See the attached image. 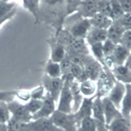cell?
<instances>
[{
    "label": "cell",
    "instance_id": "cell-28",
    "mask_svg": "<svg viewBox=\"0 0 131 131\" xmlns=\"http://www.w3.org/2000/svg\"><path fill=\"white\" fill-rule=\"evenodd\" d=\"M90 53L95 59L97 61L102 64V66H104V54L103 51V42L95 43L89 46Z\"/></svg>",
    "mask_w": 131,
    "mask_h": 131
},
{
    "label": "cell",
    "instance_id": "cell-41",
    "mask_svg": "<svg viewBox=\"0 0 131 131\" xmlns=\"http://www.w3.org/2000/svg\"><path fill=\"white\" fill-rule=\"evenodd\" d=\"M16 98H17L19 100H20L22 102H24V103H27L28 101H29V100L31 99V93H30V90H16Z\"/></svg>",
    "mask_w": 131,
    "mask_h": 131
},
{
    "label": "cell",
    "instance_id": "cell-7",
    "mask_svg": "<svg viewBox=\"0 0 131 131\" xmlns=\"http://www.w3.org/2000/svg\"><path fill=\"white\" fill-rule=\"evenodd\" d=\"M83 68L88 79L96 82L100 73L103 70V66L92 55H84L83 56Z\"/></svg>",
    "mask_w": 131,
    "mask_h": 131
},
{
    "label": "cell",
    "instance_id": "cell-16",
    "mask_svg": "<svg viewBox=\"0 0 131 131\" xmlns=\"http://www.w3.org/2000/svg\"><path fill=\"white\" fill-rule=\"evenodd\" d=\"M70 53H74L83 56L90 55L89 47L83 38H74L71 36V39L70 41Z\"/></svg>",
    "mask_w": 131,
    "mask_h": 131
},
{
    "label": "cell",
    "instance_id": "cell-18",
    "mask_svg": "<svg viewBox=\"0 0 131 131\" xmlns=\"http://www.w3.org/2000/svg\"><path fill=\"white\" fill-rule=\"evenodd\" d=\"M70 91H71L72 98H73L72 112L74 113L79 108V106L81 105L84 97L83 96L81 91H80L79 82H78L77 81H75L74 79L70 80Z\"/></svg>",
    "mask_w": 131,
    "mask_h": 131
},
{
    "label": "cell",
    "instance_id": "cell-36",
    "mask_svg": "<svg viewBox=\"0 0 131 131\" xmlns=\"http://www.w3.org/2000/svg\"><path fill=\"white\" fill-rule=\"evenodd\" d=\"M121 25H122L125 30H130L131 29V12L124 13L120 18L117 19Z\"/></svg>",
    "mask_w": 131,
    "mask_h": 131
},
{
    "label": "cell",
    "instance_id": "cell-15",
    "mask_svg": "<svg viewBox=\"0 0 131 131\" xmlns=\"http://www.w3.org/2000/svg\"><path fill=\"white\" fill-rule=\"evenodd\" d=\"M130 53V51H129L127 48H125L122 44L119 43L116 45L113 54L111 55V56L108 57L112 60L114 66H116V65H123Z\"/></svg>",
    "mask_w": 131,
    "mask_h": 131
},
{
    "label": "cell",
    "instance_id": "cell-12",
    "mask_svg": "<svg viewBox=\"0 0 131 131\" xmlns=\"http://www.w3.org/2000/svg\"><path fill=\"white\" fill-rule=\"evenodd\" d=\"M125 90H126L125 84L116 81L114 85L108 94V99L119 110L121 108V103H122L124 95L125 94Z\"/></svg>",
    "mask_w": 131,
    "mask_h": 131
},
{
    "label": "cell",
    "instance_id": "cell-3",
    "mask_svg": "<svg viewBox=\"0 0 131 131\" xmlns=\"http://www.w3.org/2000/svg\"><path fill=\"white\" fill-rule=\"evenodd\" d=\"M74 78H65L62 90L58 100L57 110L65 113H73V98L70 88V81Z\"/></svg>",
    "mask_w": 131,
    "mask_h": 131
},
{
    "label": "cell",
    "instance_id": "cell-26",
    "mask_svg": "<svg viewBox=\"0 0 131 131\" xmlns=\"http://www.w3.org/2000/svg\"><path fill=\"white\" fill-rule=\"evenodd\" d=\"M17 12V6L16 2L9 1L0 3V18L8 16H14Z\"/></svg>",
    "mask_w": 131,
    "mask_h": 131
},
{
    "label": "cell",
    "instance_id": "cell-10",
    "mask_svg": "<svg viewBox=\"0 0 131 131\" xmlns=\"http://www.w3.org/2000/svg\"><path fill=\"white\" fill-rule=\"evenodd\" d=\"M94 97H90V98H86L84 97L83 99V102L81 105L79 106L78 110L74 113L75 121H76L77 128L80 125L82 120L84 118H87L89 117H92V103Z\"/></svg>",
    "mask_w": 131,
    "mask_h": 131
},
{
    "label": "cell",
    "instance_id": "cell-23",
    "mask_svg": "<svg viewBox=\"0 0 131 131\" xmlns=\"http://www.w3.org/2000/svg\"><path fill=\"white\" fill-rule=\"evenodd\" d=\"M79 89L83 97H94L96 94L97 90L96 82L90 79L84 80L82 82H79Z\"/></svg>",
    "mask_w": 131,
    "mask_h": 131
},
{
    "label": "cell",
    "instance_id": "cell-38",
    "mask_svg": "<svg viewBox=\"0 0 131 131\" xmlns=\"http://www.w3.org/2000/svg\"><path fill=\"white\" fill-rule=\"evenodd\" d=\"M30 93H31V99L42 100L45 97V94H46V91H45L44 86L41 85L32 89V90H30Z\"/></svg>",
    "mask_w": 131,
    "mask_h": 131
},
{
    "label": "cell",
    "instance_id": "cell-4",
    "mask_svg": "<svg viewBox=\"0 0 131 131\" xmlns=\"http://www.w3.org/2000/svg\"><path fill=\"white\" fill-rule=\"evenodd\" d=\"M41 81L45 91L51 95L55 102L58 103L65 80L62 77H50L48 75L44 74Z\"/></svg>",
    "mask_w": 131,
    "mask_h": 131
},
{
    "label": "cell",
    "instance_id": "cell-35",
    "mask_svg": "<svg viewBox=\"0 0 131 131\" xmlns=\"http://www.w3.org/2000/svg\"><path fill=\"white\" fill-rule=\"evenodd\" d=\"M25 123H22L19 120L11 117L10 120L7 122V131H24V125Z\"/></svg>",
    "mask_w": 131,
    "mask_h": 131
},
{
    "label": "cell",
    "instance_id": "cell-2",
    "mask_svg": "<svg viewBox=\"0 0 131 131\" xmlns=\"http://www.w3.org/2000/svg\"><path fill=\"white\" fill-rule=\"evenodd\" d=\"M50 118L58 128L63 131H77L74 113H65L56 109Z\"/></svg>",
    "mask_w": 131,
    "mask_h": 131
},
{
    "label": "cell",
    "instance_id": "cell-43",
    "mask_svg": "<svg viewBox=\"0 0 131 131\" xmlns=\"http://www.w3.org/2000/svg\"><path fill=\"white\" fill-rule=\"evenodd\" d=\"M124 65L125 67H126L127 68H129L130 71H131V53L130 55H129V57L127 58V59L125 60V62L124 64Z\"/></svg>",
    "mask_w": 131,
    "mask_h": 131
},
{
    "label": "cell",
    "instance_id": "cell-5",
    "mask_svg": "<svg viewBox=\"0 0 131 131\" xmlns=\"http://www.w3.org/2000/svg\"><path fill=\"white\" fill-rule=\"evenodd\" d=\"M7 104L12 118L22 123H28L32 120V115L28 111L24 103L14 99L12 101L8 102Z\"/></svg>",
    "mask_w": 131,
    "mask_h": 131
},
{
    "label": "cell",
    "instance_id": "cell-17",
    "mask_svg": "<svg viewBox=\"0 0 131 131\" xmlns=\"http://www.w3.org/2000/svg\"><path fill=\"white\" fill-rule=\"evenodd\" d=\"M112 73L116 81L125 85H131V71L125 65H116L112 69Z\"/></svg>",
    "mask_w": 131,
    "mask_h": 131
},
{
    "label": "cell",
    "instance_id": "cell-39",
    "mask_svg": "<svg viewBox=\"0 0 131 131\" xmlns=\"http://www.w3.org/2000/svg\"><path fill=\"white\" fill-rule=\"evenodd\" d=\"M16 90H0V101L10 102L16 98Z\"/></svg>",
    "mask_w": 131,
    "mask_h": 131
},
{
    "label": "cell",
    "instance_id": "cell-42",
    "mask_svg": "<svg viewBox=\"0 0 131 131\" xmlns=\"http://www.w3.org/2000/svg\"><path fill=\"white\" fill-rule=\"evenodd\" d=\"M125 13L131 12V0H118Z\"/></svg>",
    "mask_w": 131,
    "mask_h": 131
},
{
    "label": "cell",
    "instance_id": "cell-40",
    "mask_svg": "<svg viewBox=\"0 0 131 131\" xmlns=\"http://www.w3.org/2000/svg\"><path fill=\"white\" fill-rule=\"evenodd\" d=\"M120 44H122L125 48H127L131 52V29L125 30L124 32L122 39H121Z\"/></svg>",
    "mask_w": 131,
    "mask_h": 131
},
{
    "label": "cell",
    "instance_id": "cell-31",
    "mask_svg": "<svg viewBox=\"0 0 131 131\" xmlns=\"http://www.w3.org/2000/svg\"><path fill=\"white\" fill-rule=\"evenodd\" d=\"M77 131H96L95 120L92 117L84 118L77 128Z\"/></svg>",
    "mask_w": 131,
    "mask_h": 131
},
{
    "label": "cell",
    "instance_id": "cell-34",
    "mask_svg": "<svg viewBox=\"0 0 131 131\" xmlns=\"http://www.w3.org/2000/svg\"><path fill=\"white\" fill-rule=\"evenodd\" d=\"M111 10H112V14L113 20H117L120 18L125 13L123 9L121 6L118 0H109Z\"/></svg>",
    "mask_w": 131,
    "mask_h": 131
},
{
    "label": "cell",
    "instance_id": "cell-46",
    "mask_svg": "<svg viewBox=\"0 0 131 131\" xmlns=\"http://www.w3.org/2000/svg\"><path fill=\"white\" fill-rule=\"evenodd\" d=\"M130 120H131V115H130Z\"/></svg>",
    "mask_w": 131,
    "mask_h": 131
},
{
    "label": "cell",
    "instance_id": "cell-37",
    "mask_svg": "<svg viewBox=\"0 0 131 131\" xmlns=\"http://www.w3.org/2000/svg\"><path fill=\"white\" fill-rule=\"evenodd\" d=\"M116 45L117 44H115L108 38H107L104 42H103V51L104 54V57L111 56V55L113 54L116 47Z\"/></svg>",
    "mask_w": 131,
    "mask_h": 131
},
{
    "label": "cell",
    "instance_id": "cell-29",
    "mask_svg": "<svg viewBox=\"0 0 131 131\" xmlns=\"http://www.w3.org/2000/svg\"><path fill=\"white\" fill-rule=\"evenodd\" d=\"M39 3L40 0H23V6L27 9L29 12L32 14L35 20H38V12H39Z\"/></svg>",
    "mask_w": 131,
    "mask_h": 131
},
{
    "label": "cell",
    "instance_id": "cell-21",
    "mask_svg": "<svg viewBox=\"0 0 131 131\" xmlns=\"http://www.w3.org/2000/svg\"><path fill=\"white\" fill-rule=\"evenodd\" d=\"M49 44L50 49H51L50 59L54 62L61 63L67 55V51L63 44L56 42H51Z\"/></svg>",
    "mask_w": 131,
    "mask_h": 131
},
{
    "label": "cell",
    "instance_id": "cell-14",
    "mask_svg": "<svg viewBox=\"0 0 131 131\" xmlns=\"http://www.w3.org/2000/svg\"><path fill=\"white\" fill-rule=\"evenodd\" d=\"M107 38H108L107 29H99V28H95V27L92 26L87 34L85 41H86L87 44L89 47L91 45L95 44V43L103 42Z\"/></svg>",
    "mask_w": 131,
    "mask_h": 131
},
{
    "label": "cell",
    "instance_id": "cell-19",
    "mask_svg": "<svg viewBox=\"0 0 131 131\" xmlns=\"http://www.w3.org/2000/svg\"><path fill=\"white\" fill-rule=\"evenodd\" d=\"M125 31V29L121 25V24L117 21L113 20L112 24L107 29L108 38L113 42L115 44H119Z\"/></svg>",
    "mask_w": 131,
    "mask_h": 131
},
{
    "label": "cell",
    "instance_id": "cell-13",
    "mask_svg": "<svg viewBox=\"0 0 131 131\" xmlns=\"http://www.w3.org/2000/svg\"><path fill=\"white\" fill-rule=\"evenodd\" d=\"M98 0H82L79 6V12L83 18L90 19L98 12Z\"/></svg>",
    "mask_w": 131,
    "mask_h": 131
},
{
    "label": "cell",
    "instance_id": "cell-24",
    "mask_svg": "<svg viewBox=\"0 0 131 131\" xmlns=\"http://www.w3.org/2000/svg\"><path fill=\"white\" fill-rule=\"evenodd\" d=\"M108 131H131V120L120 117L114 120L108 125Z\"/></svg>",
    "mask_w": 131,
    "mask_h": 131
},
{
    "label": "cell",
    "instance_id": "cell-1",
    "mask_svg": "<svg viewBox=\"0 0 131 131\" xmlns=\"http://www.w3.org/2000/svg\"><path fill=\"white\" fill-rule=\"evenodd\" d=\"M116 79L114 78L111 69L104 66L102 72L100 73L96 81L97 90L95 96H99L100 98L108 96L109 91L113 88Z\"/></svg>",
    "mask_w": 131,
    "mask_h": 131
},
{
    "label": "cell",
    "instance_id": "cell-45",
    "mask_svg": "<svg viewBox=\"0 0 131 131\" xmlns=\"http://www.w3.org/2000/svg\"><path fill=\"white\" fill-rule=\"evenodd\" d=\"M11 0H0V3H3V2H9Z\"/></svg>",
    "mask_w": 131,
    "mask_h": 131
},
{
    "label": "cell",
    "instance_id": "cell-32",
    "mask_svg": "<svg viewBox=\"0 0 131 131\" xmlns=\"http://www.w3.org/2000/svg\"><path fill=\"white\" fill-rule=\"evenodd\" d=\"M11 117L12 116L7 103L5 101H0V123L7 124Z\"/></svg>",
    "mask_w": 131,
    "mask_h": 131
},
{
    "label": "cell",
    "instance_id": "cell-33",
    "mask_svg": "<svg viewBox=\"0 0 131 131\" xmlns=\"http://www.w3.org/2000/svg\"><path fill=\"white\" fill-rule=\"evenodd\" d=\"M42 102H43V99L41 100V99H31L29 101L25 103L24 105H25V107H26V108L28 109V112L32 115H33L37 112H38V111L40 110V108H41Z\"/></svg>",
    "mask_w": 131,
    "mask_h": 131
},
{
    "label": "cell",
    "instance_id": "cell-44",
    "mask_svg": "<svg viewBox=\"0 0 131 131\" xmlns=\"http://www.w3.org/2000/svg\"><path fill=\"white\" fill-rule=\"evenodd\" d=\"M0 131H7V125L0 123Z\"/></svg>",
    "mask_w": 131,
    "mask_h": 131
},
{
    "label": "cell",
    "instance_id": "cell-25",
    "mask_svg": "<svg viewBox=\"0 0 131 131\" xmlns=\"http://www.w3.org/2000/svg\"><path fill=\"white\" fill-rule=\"evenodd\" d=\"M92 117L95 120L105 123L104 110H103V105H102V100H101V98L99 97V96H95V98L93 99ZM105 124H106V123H105Z\"/></svg>",
    "mask_w": 131,
    "mask_h": 131
},
{
    "label": "cell",
    "instance_id": "cell-6",
    "mask_svg": "<svg viewBox=\"0 0 131 131\" xmlns=\"http://www.w3.org/2000/svg\"><path fill=\"white\" fill-rule=\"evenodd\" d=\"M24 131H63L58 128L53 122L52 119L40 118L32 120L28 123H25L24 125Z\"/></svg>",
    "mask_w": 131,
    "mask_h": 131
},
{
    "label": "cell",
    "instance_id": "cell-8",
    "mask_svg": "<svg viewBox=\"0 0 131 131\" xmlns=\"http://www.w3.org/2000/svg\"><path fill=\"white\" fill-rule=\"evenodd\" d=\"M57 103L51 97L49 93L46 92L43 99L41 108L38 112L32 115V120H37L40 118H49L57 109Z\"/></svg>",
    "mask_w": 131,
    "mask_h": 131
},
{
    "label": "cell",
    "instance_id": "cell-22",
    "mask_svg": "<svg viewBox=\"0 0 131 131\" xmlns=\"http://www.w3.org/2000/svg\"><path fill=\"white\" fill-rule=\"evenodd\" d=\"M126 90L124 98L121 103V113L122 117L126 119H130L131 115V85H125Z\"/></svg>",
    "mask_w": 131,
    "mask_h": 131
},
{
    "label": "cell",
    "instance_id": "cell-20",
    "mask_svg": "<svg viewBox=\"0 0 131 131\" xmlns=\"http://www.w3.org/2000/svg\"><path fill=\"white\" fill-rule=\"evenodd\" d=\"M89 20L92 27L103 29H108L113 21V20L112 18L105 16V15L100 12L95 13Z\"/></svg>",
    "mask_w": 131,
    "mask_h": 131
},
{
    "label": "cell",
    "instance_id": "cell-11",
    "mask_svg": "<svg viewBox=\"0 0 131 131\" xmlns=\"http://www.w3.org/2000/svg\"><path fill=\"white\" fill-rule=\"evenodd\" d=\"M91 27L92 24H91L90 20L88 18H82L72 24L70 29V33L74 38L85 39Z\"/></svg>",
    "mask_w": 131,
    "mask_h": 131
},
{
    "label": "cell",
    "instance_id": "cell-27",
    "mask_svg": "<svg viewBox=\"0 0 131 131\" xmlns=\"http://www.w3.org/2000/svg\"><path fill=\"white\" fill-rule=\"evenodd\" d=\"M45 74L50 77H62V69L60 63L49 59L45 68Z\"/></svg>",
    "mask_w": 131,
    "mask_h": 131
},
{
    "label": "cell",
    "instance_id": "cell-30",
    "mask_svg": "<svg viewBox=\"0 0 131 131\" xmlns=\"http://www.w3.org/2000/svg\"><path fill=\"white\" fill-rule=\"evenodd\" d=\"M70 73H71L74 79L77 81L78 82H82L83 81L88 79L84 71V68L83 66H79V65L72 64L71 68H70Z\"/></svg>",
    "mask_w": 131,
    "mask_h": 131
},
{
    "label": "cell",
    "instance_id": "cell-9",
    "mask_svg": "<svg viewBox=\"0 0 131 131\" xmlns=\"http://www.w3.org/2000/svg\"><path fill=\"white\" fill-rule=\"evenodd\" d=\"M101 100L105 123H106L107 125H108L111 122H113L114 120L122 117L121 111L118 108H117V107L113 103V102L108 99V96L101 98Z\"/></svg>",
    "mask_w": 131,
    "mask_h": 131
}]
</instances>
